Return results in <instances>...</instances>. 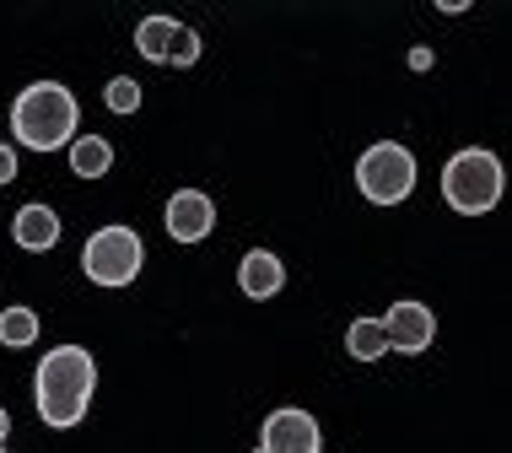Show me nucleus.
Instances as JSON below:
<instances>
[{"label":"nucleus","instance_id":"4468645a","mask_svg":"<svg viewBox=\"0 0 512 453\" xmlns=\"http://www.w3.org/2000/svg\"><path fill=\"white\" fill-rule=\"evenodd\" d=\"M33 340H38V313L33 308H6L0 313V346L22 351V346H33Z\"/></svg>","mask_w":512,"mask_h":453},{"label":"nucleus","instance_id":"f257e3e1","mask_svg":"<svg viewBox=\"0 0 512 453\" xmlns=\"http://www.w3.org/2000/svg\"><path fill=\"white\" fill-rule=\"evenodd\" d=\"M92 389H98V362H92L87 346H54L33 373V405L38 421L54 432L76 427L92 405Z\"/></svg>","mask_w":512,"mask_h":453},{"label":"nucleus","instance_id":"39448f33","mask_svg":"<svg viewBox=\"0 0 512 453\" xmlns=\"http://www.w3.org/2000/svg\"><path fill=\"white\" fill-rule=\"evenodd\" d=\"M356 189H362L372 205H399V200H410V189H415V151L399 146V141L367 146L362 162H356Z\"/></svg>","mask_w":512,"mask_h":453},{"label":"nucleus","instance_id":"f03ea898","mask_svg":"<svg viewBox=\"0 0 512 453\" xmlns=\"http://www.w3.org/2000/svg\"><path fill=\"white\" fill-rule=\"evenodd\" d=\"M76 92L60 87V81H33V87L17 92V103H11V130H17V141L27 151H60L76 141Z\"/></svg>","mask_w":512,"mask_h":453},{"label":"nucleus","instance_id":"aec40b11","mask_svg":"<svg viewBox=\"0 0 512 453\" xmlns=\"http://www.w3.org/2000/svg\"><path fill=\"white\" fill-rule=\"evenodd\" d=\"M0 453H6V448H0Z\"/></svg>","mask_w":512,"mask_h":453},{"label":"nucleus","instance_id":"6ab92c4d","mask_svg":"<svg viewBox=\"0 0 512 453\" xmlns=\"http://www.w3.org/2000/svg\"><path fill=\"white\" fill-rule=\"evenodd\" d=\"M6 432H11V410L0 405V448H6Z\"/></svg>","mask_w":512,"mask_h":453},{"label":"nucleus","instance_id":"9d476101","mask_svg":"<svg viewBox=\"0 0 512 453\" xmlns=\"http://www.w3.org/2000/svg\"><path fill=\"white\" fill-rule=\"evenodd\" d=\"M238 286H243L248 297L265 302V297H275V292L286 286V265H281V259H275L270 249H248L243 265H238Z\"/></svg>","mask_w":512,"mask_h":453},{"label":"nucleus","instance_id":"a211bd4d","mask_svg":"<svg viewBox=\"0 0 512 453\" xmlns=\"http://www.w3.org/2000/svg\"><path fill=\"white\" fill-rule=\"evenodd\" d=\"M410 71H432V49H410Z\"/></svg>","mask_w":512,"mask_h":453},{"label":"nucleus","instance_id":"9b49d317","mask_svg":"<svg viewBox=\"0 0 512 453\" xmlns=\"http://www.w3.org/2000/svg\"><path fill=\"white\" fill-rule=\"evenodd\" d=\"M178 17H146L141 27H135V49L146 54L151 65H168V54H173V38H178Z\"/></svg>","mask_w":512,"mask_h":453},{"label":"nucleus","instance_id":"ddd939ff","mask_svg":"<svg viewBox=\"0 0 512 453\" xmlns=\"http://www.w3.org/2000/svg\"><path fill=\"white\" fill-rule=\"evenodd\" d=\"M345 351H351L356 362H378V356L389 351V335H383L378 319H351V329H345Z\"/></svg>","mask_w":512,"mask_h":453},{"label":"nucleus","instance_id":"f3484780","mask_svg":"<svg viewBox=\"0 0 512 453\" xmlns=\"http://www.w3.org/2000/svg\"><path fill=\"white\" fill-rule=\"evenodd\" d=\"M11 178H17V151L0 146V184H11Z\"/></svg>","mask_w":512,"mask_h":453},{"label":"nucleus","instance_id":"412c9836","mask_svg":"<svg viewBox=\"0 0 512 453\" xmlns=\"http://www.w3.org/2000/svg\"><path fill=\"white\" fill-rule=\"evenodd\" d=\"M254 453H259V448H254Z\"/></svg>","mask_w":512,"mask_h":453},{"label":"nucleus","instance_id":"423d86ee","mask_svg":"<svg viewBox=\"0 0 512 453\" xmlns=\"http://www.w3.org/2000/svg\"><path fill=\"white\" fill-rule=\"evenodd\" d=\"M378 324H383V335H389V351H405V356H421L437 340V313L426 308V302H415V297L394 302Z\"/></svg>","mask_w":512,"mask_h":453},{"label":"nucleus","instance_id":"6e6552de","mask_svg":"<svg viewBox=\"0 0 512 453\" xmlns=\"http://www.w3.org/2000/svg\"><path fill=\"white\" fill-rule=\"evenodd\" d=\"M162 227H168L173 243H200L211 238L216 227V205L205 189H178V195L168 200V211H162Z\"/></svg>","mask_w":512,"mask_h":453},{"label":"nucleus","instance_id":"f8f14e48","mask_svg":"<svg viewBox=\"0 0 512 453\" xmlns=\"http://www.w3.org/2000/svg\"><path fill=\"white\" fill-rule=\"evenodd\" d=\"M114 168V146L103 141V135H76L71 141V173L76 178H103Z\"/></svg>","mask_w":512,"mask_h":453},{"label":"nucleus","instance_id":"20e7f679","mask_svg":"<svg viewBox=\"0 0 512 453\" xmlns=\"http://www.w3.org/2000/svg\"><path fill=\"white\" fill-rule=\"evenodd\" d=\"M146 265V243L135 227H98L81 249V270L92 286H130Z\"/></svg>","mask_w":512,"mask_h":453},{"label":"nucleus","instance_id":"dca6fc26","mask_svg":"<svg viewBox=\"0 0 512 453\" xmlns=\"http://www.w3.org/2000/svg\"><path fill=\"white\" fill-rule=\"evenodd\" d=\"M195 60H200V33H195V27H178L168 65H195Z\"/></svg>","mask_w":512,"mask_h":453},{"label":"nucleus","instance_id":"1a4fd4ad","mask_svg":"<svg viewBox=\"0 0 512 453\" xmlns=\"http://www.w3.org/2000/svg\"><path fill=\"white\" fill-rule=\"evenodd\" d=\"M11 238H17V249L27 254H49L54 243H60V216H54V205H22L17 216H11Z\"/></svg>","mask_w":512,"mask_h":453},{"label":"nucleus","instance_id":"2eb2a0df","mask_svg":"<svg viewBox=\"0 0 512 453\" xmlns=\"http://www.w3.org/2000/svg\"><path fill=\"white\" fill-rule=\"evenodd\" d=\"M103 103L114 108V114H135V108H141V81H135V76H114L103 87Z\"/></svg>","mask_w":512,"mask_h":453},{"label":"nucleus","instance_id":"0eeeda50","mask_svg":"<svg viewBox=\"0 0 512 453\" xmlns=\"http://www.w3.org/2000/svg\"><path fill=\"white\" fill-rule=\"evenodd\" d=\"M259 453H318V421L297 405L270 410L265 432H259Z\"/></svg>","mask_w":512,"mask_h":453},{"label":"nucleus","instance_id":"7ed1b4c3","mask_svg":"<svg viewBox=\"0 0 512 453\" xmlns=\"http://www.w3.org/2000/svg\"><path fill=\"white\" fill-rule=\"evenodd\" d=\"M502 157L486 146H464L448 157V168H442V200L453 205L459 216H486L496 211V200H502Z\"/></svg>","mask_w":512,"mask_h":453}]
</instances>
